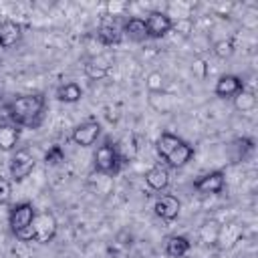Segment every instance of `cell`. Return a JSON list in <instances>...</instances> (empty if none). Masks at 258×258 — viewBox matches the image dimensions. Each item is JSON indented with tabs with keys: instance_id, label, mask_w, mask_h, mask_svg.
<instances>
[{
	"instance_id": "1",
	"label": "cell",
	"mask_w": 258,
	"mask_h": 258,
	"mask_svg": "<svg viewBox=\"0 0 258 258\" xmlns=\"http://www.w3.org/2000/svg\"><path fill=\"white\" fill-rule=\"evenodd\" d=\"M44 95L42 93H30V95H20L12 99L6 105L8 117L14 125L18 127H36L40 123L42 111H44Z\"/></svg>"
},
{
	"instance_id": "2",
	"label": "cell",
	"mask_w": 258,
	"mask_h": 258,
	"mask_svg": "<svg viewBox=\"0 0 258 258\" xmlns=\"http://www.w3.org/2000/svg\"><path fill=\"white\" fill-rule=\"evenodd\" d=\"M36 210L30 202H20L8 212V226L20 242H32V220Z\"/></svg>"
},
{
	"instance_id": "3",
	"label": "cell",
	"mask_w": 258,
	"mask_h": 258,
	"mask_svg": "<svg viewBox=\"0 0 258 258\" xmlns=\"http://www.w3.org/2000/svg\"><path fill=\"white\" fill-rule=\"evenodd\" d=\"M121 163H123V159H121V155H119V149H117V145L111 143L109 139L103 141V143L97 147L95 155H93V167H95L99 173H105V175H115V173H119Z\"/></svg>"
},
{
	"instance_id": "4",
	"label": "cell",
	"mask_w": 258,
	"mask_h": 258,
	"mask_svg": "<svg viewBox=\"0 0 258 258\" xmlns=\"http://www.w3.org/2000/svg\"><path fill=\"white\" fill-rule=\"evenodd\" d=\"M56 230H58V222L52 212H36L32 220V242L48 244L50 240H54Z\"/></svg>"
},
{
	"instance_id": "5",
	"label": "cell",
	"mask_w": 258,
	"mask_h": 258,
	"mask_svg": "<svg viewBox=\"0 0 258 258\" xmlns=\"http://www.w3.org/2000/svg\"><path fill=\"white\" fill-rule=\"evenodd\" d=\"M34 165H36V159H34L32 151L26 149V147H24V149H18V151L12 155L10 165H8V171H10L12 181H24V179L32 173Z\"/></svg>"
},
{
	"instance_id": "6",
	"label": "cell",
	"mask_w": 258,
	"mask_h": 258,
	"mask_svg": "<svg viewBox=\"0 0 258 258\" xmlns=\"http://www.w3.org/2000/svg\"><path fill=\"white\" fill-rule=\"evenodd\" d=\"M171 28H173V18L167 12L151 10L145 18L147 38H163L167 32H171Z\"/></svg>"
},
{
	"instance_id": "7",
	"label": "cell",
	"mask_w": 258,
	"mask_h": 258,
	"mask_svg": "<svg viewBox=\"0 0 258 258\" xmlns=\"http://www.w3.org/2000/svg\"><path fill=\"white\" fill-rule=\"evenodd\" d=\"M226 187V175L224 171L216 169V171H208L204 175H200L196 181H194V189L202 196H216V194H222Z\"/></svg>"
},
{
	"instance_id": "8",
	"label": "cell",
	"mask_w": 258,
	"mask_h": 258,
	"mask_svg": "<svg viewBox=\"0 0 258 258\" xmlns=\"http://www.w3.org/2000/svg\"><path fill=\"white\" fill-rule=\"evenodd\" d=\"M99 135H101V125H99V121L89 119V121L79 123V125L73 129L71 139H73V143H77V145H81V147H91V145L99 139Z\"/></svg>"
},
{
	"instance_id": "9",
	"label": "cell",
	"mask_w": 258,
	"mask_h": 258,
	"mask_svg": "<svg viewBox=\"0 0 258 258\" xmlns=\"http://www.w3.org/2000/svg\"><path fill=\"white\" fill-rule=\"evenodd\" d=\"M179 210H181V202L179 198L171 196V194H163L155 200L153 204V212L157 218L165 220V222H173L177 216H179Z\"/></svg>"
},
{
	"instance_id": "10",
	"label": "cell",
	"mask_w": 258,
	"mask_h": 258,
	"mask_svg": "<svg viewBox=\"0 0 258 258\" xmlns=\"http://www.w3.org/2000/svg\"><path fill=\"white\" fill-rule=\"evenodd\" d=\"M242 89H244V81H242L238 75L226 73V75H222V77L216 81V85H214V95L220 97V99H234Z\"/></svg>"
},
{
	"instance_id": "11",
	"label": "cell",
	"mask_w": 258,
	"mask_h": 258,
	"mask_svg": "<svg viewBox=\"0 0 258 258\" xmlns=\"http://www.w3.org/2000/svg\"><path fill=\"white\" fill-rule=\"evenodd\" d=\"M22 38V26L16 20H2L0 22V48H12Z\"/></svg>"
},
{
	"instance_id": "12",
	"label": "cell",
	"mask_w": 258,
	"mask_h": 258,
	"mask_svg": "<svg viewBox=\"0 0 258 258\" xmlns=\"http://www.w3.org/2000/svg\"><path fill=\"white\" fill-rule=\"evenodd\" d=\"M145 183L153 191H163L169 185V171L165 165H153L145 171Z\"/></svg>"
},
{
	"instance_id": "13",
	"label": "cell",
	"mask_w": 258,
	"mask_h": 258,
	"mask_svg": "<svg viewBox=\"0 0 258 258\" xmlns=\"http://www.w3.org/2000/svg\"><path fill=\"white\" fill-rule=\"evenodd\" d=\"M242 238V228L234 222L230 224H222L220 230H218V238H216V244L224 250V248H232L236 242H240Z\"/></svg>"
},
{
	"instance_id": "14",
	"label": "cell",
	"mask_w": 258,
	"mask_h": 258,
	"mask_svg": "<svg viewBox=\"0 0 258 258\" xmlns=\"http://www.w3.org/2000/svg\"><path fill=\"white\" fill-rule=\"evenodd\" d=\"M20 141V127L14 123H0V151H14Z\"/></svg>"
},
{
	"instance_id": "15",
	"label": "cell",
	"mask_w": 258,
	"mask_h": 258,
	"mask_svg": "<svg viewBox=\"0 0 258 258\" xmlns=\"http://www.w3.org/2000/svg\"><path fill=\"white\" fill-rule=\"evenodd\" d=\"M121 34H125L127 38L135 40V42H141L147 38V30H145V18H139V16H131L123 22V28H121Z\"/></svg>"
},
{
	"instance_id": "16",
	"label": "cell",
	"mask_w": 258,
	"mask_h": 258,
	"mask_svg": "<svg viewBox=\"0 0 258 258\" xmlns=\"http://www.w3.org/2000/svg\"><path fill=\"white\" fill-rule=\"evenodd\" d=\"M189 248H191V242L185 236H179V234L169 236L167 242H165V254L169 258H183V256H187Z\"/></svg>"
},
{
	"instance_id": "17",
	"label": "cell",
	"mask_w": 258,
	"mask_h": 258,
	"mask_svg": "<svg viewBox=\"0 0 258 258\" xmlns=\"http://www.w3.org/2000/svg\"><path fill=\"white\" fill-rule=\"evenodd\" d=\"M83 97V89L79 83L75 81H69V83H62L58 89H56V99L60 103H79Z\"/></svg>"
},
{
	"instance_id": "18",
	"label": "cell",
	"mask_w": 258,
	"mask_h": 258,
	"mask_svg": "<svg viewBox=\"0 0 258 258\" xmlns=\"http://www.w3.org/2000/svg\"><path fill=\"white\" fill-rule=\"evenodd\" d=\"M97 38H99V42L105 44V46L119 44V40H121V28L115 26V24H107V22H105V24L99 26V30H97Z\"/></svg>"
},
{
	"instance_id": "19",
	"label": "cell",
	"mask_w": 258,
	"mask_h": 258,
	"mask_svg": "<svg viewBox=\"0 0 258 258\" xmlns=\"http://www.w3.org/2000/svg\"><path fill=\"white\" fill-rule=\"evenodd\" d=\"M111 73V62L107 58H93L85 64V75L91 79H103Z\"/></svg>"
},
{
	"instance_id": "20",
	"label": "cell",
	"mask_w": 258,
	"mask_h": 258,
	"mask_svg": "<svg viewBox=\"0 0 258 258\" xmlns=\"http://www.w3.org/2000/svg\"><path fill=\"white\" fill-rule=\"evenodd\" d=\"M232 101H234L236 111H240V113H248V111L256 109V95L252 91H248V89H242Z\"/></svg>"
},
{
	"instance_id": "21",
	"label": "cell",
	"mask_w": 258,
	"mask_h": 258,
	"mask_svg": "<svg viewBox=\"0 0 258 258\" xmlns=\"http://www.w3.org/2000/svg\"><path fill=\"white\" fill-rule=\"evenodd\" d=\"M214 54L218 58H230L234 54V42L230 38H222V40L214 42Z\"/></svg>"
},
{
	"instance_id": "22",
	"label": "cell",
	"mask_w": 258,
	"mask_h": 258,
	"mask_svg": "<svg viewBox=\"0 0 258 258\" xmlns=\"http://www.w3.org/2000/svg\"><path fill=\"white\" fill-rule=\"evenodd\" d=\"M62 161H64V151H62V147H60V145L48 147V151L44 153V163H46V165H58V163H62Z\"/></svg>"
},
{
	"instance_id": "23",
	"label": "cell",
	"mask_w": 258,
	"mask_h": 258,
	"mask_svg": "<svg viewBox=\"0 0 258 258\" xmlns=\"http://www.w3.org/2000/svg\"><path fill=\"white\" fill-rule=\"evenodd\" d=\"M145 85H147V91H149V93H161V91H163V75H161L159 71L149 73Z\"/></svg>"
},
{
	"instance_id": "24",
	"label": "cell",
	"mask_w": 258,
	"mask_h": 258,
	"mask_svg": "<svg viewBox=\"0 0 258 258\" xmlns=\"http://www.w3.org/2000/svg\"><path fill=\"white\" fill-rule=\"evenodd\" d=\"M12 198V183L6 177H0V206L8 204Z\"/></svg>"
},
{
	"instance_id": "25",
	"label": "cell",
	"mask_w": 258,
	"mask_h": 258,
	"mask_svg": "<svg viewBox=\"0 0 258 258\" xmlns=\"http://www.w3.org/2000/svg\"><path fill=\"white\" fill-rule=\"evenodd\" d=\"M194 71H198L200 77H206V62L204 60H196L194 62Z\"/></svg>"
},
{
	"instance_id": "26",
	"label": "cell",
	"mask_w": 258,
	"mask_h": 258,
	"mask_svg": "<svg viewBox=\"0 0 258 258\" xmlns=\"http://www.w3.org/2000/svg\"><path fill=\"white\" fill-rule=\"evenodd\" d=\"M183 258H194V256H183Z\"/></svg>"
},
{
	"instance_id": "27",
	"label": "cell",
	"mask_w": 258,
	"mask_h": 258,
	"mask_svg": "<svg viewBox=\"0 0 258 258\" xmlns=\"http://www.w3.org/2000/svg\"><path fill=\"white\" fill-rule=\"evenodd\" d=\"M0 69H2V58H0Z\"/></svg>"
},
{
	"instance_id": "28",
	"label": "cell",
	"mask_w": 258,
	"mask_h": 258,
	"mask_svg": "<svg viewBox=\"0 0 258 258\" xmlns=\"http://www.w3.org/2000/svg\"><path fill=\"white\" fill-rule=\"evenodd\" d=\"M0 107H2V97H0Z\"/></svg>"
}]
</instances>
